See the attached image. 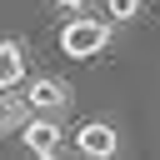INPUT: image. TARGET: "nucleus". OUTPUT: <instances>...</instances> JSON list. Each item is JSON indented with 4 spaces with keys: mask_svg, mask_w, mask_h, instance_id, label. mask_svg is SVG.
I'll return each mask as SVG.
<instances>
[{
    "mask_svg": "<svg viewBox=\"0 0 160 160\" xmlns=\"http://www.w3.org/2000/svg\"><path fill=\"white\" fill-rule=\"evenodd\" d=\"M20 140H25V150H30V155L55 160V150H60V140H65V135H60V120H55V115H40V110H35V115L20 125Z\"/></svg>",
    "mask_w": 160,
    "mask_h": 160,
    "instance_id": "f03ea898",
    "label": "nucleus"
},
{
    "mask_svg": "<svg viewBox=\"0 0 160 160\" xmlns=\"http://www.w3.org/2000/svg\"><path fill=\"white\" fill-rule=\"evenodd\" d=\"M75 150L90 155V160H110V155H120V130L110 120H85L75 130Z\"/></svg>",
    "mask_w": 160,
    "mask_h": 160,
    "instance_id": "7ed1b4c3",
    "label": "nucleus"
},
{
    "mask_svg": "<svg viewBox=\"0 0 160 160\" xmlns=\"http://www.w3.org/2000/svg\"><path fill=\"white\" fill-rule=\"evenodd\" d=\"M25 120H30V100H25V95H10V90H0V135L20 130Z\"/></svg>",
    "mask_w": 160,
    "mask_h": 160,
    "instance_id": "423d86ee",
    "label": "nucleus"
},
{
    "mask_svg": "<svg viewBox=\"0 0 160 160\" xmlns=\"http://www.w3.org/2000/svg\"><path fill=\"white\" fill-rule=\"evenodd\" d=\"M25 100H30V110H40V115H60V110H70V85L55 80V75H35V80L25 85Z\"/></svg>",
    "mask_w": 160,
    "mask_h": 160,
    "instance_id": "20e7f679",
    "label": "nucleus"
},
{
    "mask_svg": "<svg viewBox=\"0 0 160 160\" xmlns=\"http://www.w3.org/2000/svg\"><path fill=\"white\" fill-rule=\"evenodd\" d=\"M145 10V0H105V15L115 20V25H125V20H135Z\"/></svg>",
    "mask_w": 160,
    "mask_h": 160,
    "instance_id": "0eeeda50",
    "label": "nucleus"
},
{
    "mask_svg": "<svg viewBox=\"0 0 160 160\" xmlns=\"http://www.w3.org/2000/svg\"><path fill=\"white\" fill-rule=\"evenodd\" d=\"M25 80V50L20 40H0V90H15Z\"/></svg>",
    "mask_w": 160,
    "mask_h": 160,
    "instance_id": "39448f33",
    "label": "nucleus"
},
{
    "mask_svg": "<svg viewBox=\"0 0 160 160\" xmlns=\"http://www.w3.org/2000/svg\"><path fill=\"white\" fill-rule=\"evenodd\" d=\"M110 25L115 20H95V15H70L65 20V30H60V50L70 55V60H90V55H100L105 45H110Z\"/></svg>",
    "mask_w": 160,
    "mask_h": 160,
    "instance_id": "f257e3e1",
    "label": "nucleus"
},
{
    "mask_svg": "<svg viewBox=\"0 0 160 160\" xmlns=\"http://www.w3.org/2000/svg\"><path fill=\"white\" fill-rule=\"evenodd\" d=\"M55 5H60V10H70V15H80V10H85V0H55Z\"/></svg>",
    "mask_w": 160,
    "mask_h": 160,
    "instance_id": "6e6552de",
    "label": "nucleus"
}]
</instances>
